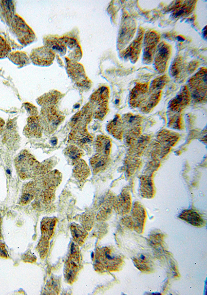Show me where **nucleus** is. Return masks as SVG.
<instances>
[{"mask_svg":"<svg viewBox=\"0 0 207 295\" xmlns=\"http://www.w3.org/2000/svg\"><path fill=\"white\" fill-rule=\"evenodd\" d=\"M17 171L23 180L39 176L40 164L27 151L21 152L15 160Z\"/></svg>","mask_w":207,"mask_h":295,"instance_id":"1","label":"nucleus"},{"mask_svg":"<svg viewBox=\"0 0 207 295\" xmlns=\"http://www.w3.org/2000/svg\"><path fill=\"white\" fill-rule=\"evenodd\" d=\"M122 263V259L119 256L110 248L104 247L96 250L95 267L97 271L103 272L105 270L110 272L117 270Z\"/></svg>","mask_w":207,"mask_h":295,"instance_id":"2","label":"nucleus"},{"mask_svg":"<svg viewBox=\"0 0 207 295\" xmlns=\"http://www.w3.org/2000/svg\"><path fill=\"white\" fill-rule=\"evenodd\" d=\"M190 91L196 100L201 101L206 99L207 94V70L202 69L189 81Z\"/></svg>","mask_w":207,"mask_h":295,"instance_id":"3","label":"nucleus"},{"mask_svg":"<svg viewBox=\"0 0 207 295\" xmlns=\"http://www.w3.org/2000/svg\"><path fill=\"white\" fill-rule=\"evenodd\" d=\"M11 26L19 41L23 45H28L34 40V33L19 16H14L11 21Z\"/></svg>","mask_w":207,"mask_h":295,"instance_id":"4","label":"nucleus"},{"mask_svg":"<svg viewBox=\"0 0 207 295\" xmlns=\"http://www.w3.org/2000/svg\"><path fill=\"white\" fill-rule=\"evenodd\" d=\"M41 114L43 128L49 133L54 132L64 119V117L57 111L55 106L45 107L41 111Z\"/></svg>","mask_w":207,"mask_h":295,"instance_id":"5","label":"nucleus"},{"mask_svg":"<svg viewBox=\"0 0 207 295\" xmlns=\"http://www.w3.org/2000/svg\"><path fill=\"white\" fill-rule=\"evenodd\" d=\"M109 96V89L105 87H103L98 89L91 96V103L94 108L95 118L99 119H103L106 115Z\"/></svg>","mask_w":207,"mask_h":295,"instance_id":"6","label":"nucleus"},{"mask_svg":"<svg viewBox=\"0 0 207 295\" xmlns=\"http://www.w3.org/2000/svg\"><path fill=\"white\" fill-rule=\"evenodd\" d=\"M159 39L160 36L156 32L154 31L146 32L144 40V61L145 63L150 64L152 62Z\"/></svg>","mask_w":207,"mask_h":295,"instance_id":"7","label":"nucleus"},{"mask_svg":"<svg viewBox=\"0 0 207 295\" xmlns=\"http://www.w3.org/2000/svg\"><path fill=\"white\" fill-rule=\"evenodd\" d=\"M55 54L52 49L47 46L34 49L31 54L33 62L38 65H51L54 61Z\"/></svg>","mask_w":207,"mask_h":295,"instance_id":"8","label":"nucleus"},{"mask_svg":"<svg viewBox=\"0 0 207 295\" xmlns=\"http://www.w3.org/2000/svg\"><path fill=\"white\" fill-rule=\"evenodd\" d=\"M170 53L171 48L168 44L163 42L157 46L154 59V66L157 72L162 73L167 70Z\"/></svg>","mask_w":207,"mask_h":295,"instance_id":"9","label":"nucleus"},{"mask_svg":"<svg viewBox=\"0 0 207 295\" xmlns=\"http://www.w3.org/2000/svg\"><path fill=\"white\" fill-rule=\"evenodd\" d=\"M69 141L74 145L85 148L92 144L93 138L86 128H74L70 133Z\"/></svg>","mask_w":207,"mask_h":295,"instance_id":"10","label":"nucleus"},{"mask_svg":"<svg viewBox=\"0 0 207 295\" xmlns=\"http://www.w3.org/2000/svg\"><path fill=\"white\" fill-rule=\"evenodd\" d=\"M144 32L142 29L140 28L138 36L131 45L123 53L124 58L129 59L132 62H136L139 58L144 37Z\"/></svg>","mask_w":207,"mask_h":295,"instance_id":"11","label":"nucleus"},{"mask_svg":"<svg viewBox=\"0 0 207 295\" xmlns=\"http://www.w3.org/2000/svg\"><path fill=\"white\" fill-rule=\"evenodd\" d=\"M136 25L134 21L130 18H125L122 24L119 36V45L125 46L130 42L135 34Z\"/></svg>","mask_w":207,"mask_h":295,"instance_id":"12","label":"nucleus"},{"mask_svg":"<svg viewBox=\"0 0 207 295\" xmlns=\"http://www.w3.org/2000/svg\"><path fill=\"white\" fill-rule=\"evenodd\" d=\"M80 259L68 258L64 266V275L65 280L72 285L76 281L80 268Z\"/></svg>","mask_w":207,"mask_h":295,"instance_id":"13","label":"nucleus"},{"mask_svg":"<svg viewBox=\"0 0 207 295\" xmlns=\"http://www.w3.org/2000/svg\"><path fill=\"white\" fill-rule=\"evenodd\" d=\"M44 128L41 118L31 116L28 119L27 125L24 129V133L28 137H39L42 135Z\"/></svg>","mask_w":207,"mask_h":295,"instance_id":"14","label":"nucleus"},{"mask_svg":"<svg viewBox=\"0 0 207 295\" xmlns=\"http://www.w3.org/2000/svg\"><path fill=\"white\" fill-rule=\"evenodd\" d=\"M93 115V110L90 106H85L71 120L72 128H86Z\"/></svg>","mask_w":207,"mask_h":295,"instance_id":"15","label":"nucleus"},{"mask_svg":"<svg viewBox=\"0 0 207 295\" xmlns=\"http://www.w3.org/2000/svg\"><path fill=\"white\" fill-rule=\"evenodd\" d=\"M149 91L148 84H138L132 90L130 95V103L132 107H138L146 101Z\"/></svg>","mask_w":207,"mask_h":295,"instance_id":"16","label":"nucleus"},{"mask_svg":"<svg viewBox=\"0 0 207 295\" xmlns=\"http://www.w3.org/2000/svg\"><path fill=\"white\" fill-rule=\"evenodd\" d=\"M69 74L80 86H86L89 83L82 65L73 63L68 65Z\"/></svg>","mask_w":207,"mask_h":295,"instance_id":"17","label":"nucleus"},{"mask_svg":"<svg viewBox=\"0 0 207 295\" xmlns=\"http://www.w3.org/2000/svg\"><path fill=\"white\" fill-rule=\"evenodd\" d=\"M38 184L36 182H30L23 186L19 204L26 206L36 197L38 191Z\"/></svg>","mask_w":207,"mask_h":295,"instance_id":"18","label":"nucleus"},{"mask_svg":"<svg viewBox=\"0 0 207 295\" xmlns=\"http://www.w3.org/2000/svg\"><path fill=\"white\" fill-rule=\"evenodd\" d=\"M57 222L56 218H45L41 220V237L48 240H51L54 234Z\"/></svg>","mask_w":207,"mask_h":295,"instance_id":"19","label":"nucleus"},{"mask_svg":"<svg viewBox=\"0 0 207 295\" xmlns=\"http://www.w3.org/2000/svg\"><path fill=\"white\" fill-rule=\"evenodd\" d=\"M189 101V93L185 87L180 93L171 102L170 106L174 111H179L183 110Z\"/></svg>","mask_w":207,"mask_h":295,"instance_id":"20","label":"nucleus"},{"mask_svg":"<svg viewBox=\"0 0 207 295\" xmlns=\"http://www.w3.org/2000/svg\"><path fill=\"white\" fill-rule=\"evenodd\" d=\"M70 230L74 241L79 246L84 244L88 235L86 229L82 226L73 223L70 226Z\"/></svg>","mask_w":207,"mask_h":295,"instance_id":"21","label":"nucleus"},{"mask_svg":"<svg viewBox=\"0 0 207 295\" xmlns=\"http://www.w3.org/2000/svg\"><path fill=\"white\" fill-rule=\"evenodd\" d=\"M132 216V223L135 228V230L139 233L142 232L144 225L146 219V214L144 209L142 206L135 205Z\"/></svg>","mask_w":207,"mask_h":295,"instance_id":"22","label":"nucleus"},{"mask_svg":"<svg viewBox=\"0 0 207 295\" xmlns=\"http://www.w3.org/2000/svg\"><path fill=\"white\" fill-rule=\"evenodd\" d=\"M61 182V177L59 172L54 171L45 176L43 181V188L46 189L55 191L56 187Z\"/></svg>","mask_w":207,"mask_h":295,"instance_id":"23","label":"nucleus"},{"mask_svg":"<svg viewBox=\"0 0 207 295\" xmlns=\"http://www.w3.org/2000/svg\"><path fill=\"white\" fill-rule=\"evenodd\" d=\"M179 218L197 227L204 225V220L196 212L192 210H186L181 213Z\"/></svg>","mask_w":207,"mask_h":295,"instance_id":"24","label":"nucleus"},{"mask_svg":"<svg viewBox=\"0 0 207 295\" xmlns=\"http://www.w3.org/2000/svg\"><path fill=\"white\" fill-rule=\"evenodd\" d=\"M90 171L86 163L82 160H79L75 165L73 174L79 182H84L90 175Z\"/></svg>","mask_w":207,"mask_h":295,"instance_id":"25","label":"nucleus"},{"mask_svg":"<svg viewBox=\"0 0 207 295\" xmlns=\"http://www.w3.org/2000/svg\"><path fill=\"white\" fill-rule=\"evenodd\" d=\"M83 154H84V152L80 148L74 145L66 148L64 151L66 159L72 165H75L81 160Z\"/></svg>","mask_w":207,"mask_h":295,"instance_id":"26","label":"nucleus"},{"mask_svg":"<svg viewBox=\"0 0 207 295\" xmlns=\"http://www.w3.org/2000/svg\"><path fill=\"white\" fill-rule=\"evenodd\" d=\"M178 3L174 7L173 16L175 18H180L186 16L193 9L195 1H185Z\"/></svg>","mask_w":207,"mask_h":295,"instance_id":"27","label":"nucleus"},{"mask_svg":"<svg viewBox=\"0 0 207 295\" xmlns=\"http://www.w3.org/2000/svg\"><path fill=\"white\" fill-rule=\"evenodd\" d=\"M90 163L94 173L96 174L106 168L108 165V159L105 155L97 154L91 159Z\"/></svg>","mask_w":207,"mask_h":295,"instance_id":"28","label":"nucleus"},{"mask_svg":"<svg viewBox=\"0 0 207 295\" xmlns=\"http://www.w3.org/2000/svg\"><path fill=\"white\" fill-rule=\"evenodd\" d=\"M111 147L109 138L104 136H99L96 141V148L99 154L107 156L109 154Z\"/></svg>","mask_w":207,"mask_h":295,"instance_id":"29","label":"nucleus"},{"mask_svg":"<svg viewBox=\"0 0 207 295\" xmlns=\"http://www.w3.org/2000/svg\"><path fill=\"white\" fill-rule=\"evenodd\" d=\"M45 289V294H59L61 290L60 278L56 276H52L47 281Z\"/></svg>","mask_w":207,"mask_h":295,"instance_id":"30","label":"nucleus"},{"mask_svg":"<svg viewBox=\"0 0 207 295\" xmlns=\"http://www.w3.org/2000/svg\"><path fill=\"white\" fill-rule=\"evenodd\" d=\"M115 207L121 215H126L131 208V200L129 195L122 194L115 204Z\"/></svg>","mask_w":207,"mask_h":295,"instance_id":"31","label":"nucleus"},{"mask_svg":"<svg viewBox=\"0 0 207 295\" xmlns=\"http://www.w3.org/2000/svg\"><path fill=\"white\" fill-rule=\"evenodd\" d=\"M60 98V93L56 92L49 93L39 98V105H44L45 107L54 106Z\"/></svg>","mask_w":207,"mask_h":295,"instance_id":"32","label":"nucleus"},{"mask_svg":"<svg viewBox=\"0 0 207 295\" xmlns=\"http://www.w3.org/2000/svg\"><path fill=\"white\" fill-rule=\"evenodd\" d=\"M94 222V215L92 212H86L81 215L80 222L81 226L87 231H90L93 228Z\"/></svg>","mask_w":207,"mask_h":295,"instance_id":"33","label":"nucleus"},{"mask_svg":"<svg viewBox=\"0 0 207 295\" xmlns=\"http://www.w3.org/2000/svg\"><path fill=\"white\" fill-rule=\"evenodd\" d=\"M8 58L15 64L21 66L28 64L30 61L26 54L22 52L11 53L8 55Z\"/></svg>","mask_w":207,"mask_h":295,"instance_id":"34","label":"nucleus"},{"mask_svg":"<svg viewBox=\"0 0 207 295\" xmlns=\"http://www.w3.org/2000/svg\"><path fill=\"white\" fill-rule=\"evenodd\" d=\"M161 95L160 92H156L152 93L148 99L144 103L143 110L149 111L154 107L157 102H158L160 96Z\"/></svg>","mask_w":207,"mask_h":295,"instance_id":"35","label":"nucleus"},{"mask_svg":"<svg viewBox=\"0 0 207 295\" xmlns=\"http://www.w3.org/2000/svg\"><path fill=\"white\" fill-rule=\"evenodd\" d=\"M49 248V240L41 238L38 244L37 250L39 254L40 258L45 259L48 253Z\"/></svg>","mask_w":207,"mask_h":295,"instance_id":"36","label":"nucleus"},{"mask_svg":"<svg viewBox=\"0 0 207 295\" xmlns=\"http://www.w3.org/2000/svg\"><path fill=\"white\" fill-rule=\"evenodd\" d=\"M2 8L3 14L8 21H11L14 18V6L11 1H2Z\"/></svg>","mask_w":207,"mask_h":295,"instance_id":"37","label":"nucleus"},{"mask_svg":"<svg viewBox=\"0 0 207 295\" xmlns=\"http://www.w3.org/2000/svg\"><path fill=\"white\" fill-rule=\"evenodd\" d=\"M11 51V48L6 40L0 36V59L4 58Z\"/></svg>","mask_w":207,"mask_h":295,"instance_id":"38","label":"nucleus"},{"mask_svg":"<svg viewBox=\"0 0 207 295\" xmlns=\"http://www.w3.org/2000/svg\"><path fill=\"white\" fill-rule=\"evenodd\" d=\"M168 78L166 76H163L159 78H156L153 81L151 85L152 90L157 91L161 89L164 85L167 83Z\"/></svg>","mask_w":207,"mask_h":295,"instance_id":"39","label":"nucleus"},{"mask_svg":"<svg viewBox=\"0 0 207 295\" xmlns=\"http://www.w3.org/2000/svg\"><path fill=\"white\" fill-rule=\"evenodd\" d=\"M142 190L146 196H150L153 193V184L151 180L145 179L142 184Z\"/></svg>","mask_w":207,"mask_h":295,"instance_id":"40","label":"nucleus"},{"mask_svg":"<svg viewBox=\"0 0 207 295\" xmlns=\"http://www.w3.org/2000/svg\"><path fill=\"white\" fill-rule=\"evenodd\" d=\"M22 260L26 263H34L37 261V258L30 251H28L23 256Z\"/></svg>","mask_w":207,"mask_h":295,"instance_id":"41","label":"nucleus"},{"mask_svg":"<svg viewBox=\"0 0 207 295\" xmlns=\"http://www.w3.org/2000/svg\"><path fill=\"white\" fill-rule=\"evenodd\" d=\"M24 107L26 108L27 111L31 114V116H37L38 112L37 109L35 106L27 103L24 104Z\"/></svg>","mask_w":207,"mask_h":295,"instance_id":"42","label":"nucleus"},{"mask_svg":"<svg viewBox=\"0 0 207 295\" xmlns=\"http://www.w3.org/2000/svg\"><path fill=\"white\" fill-rule=\"evenodd\" d=\"M0 258L7 259L9 258L5 244L0 240Z\"/></svg>","mask_w":207,"mask_h":295,"instance_id":"43","label":"nucleus"},{"mask_svg":"<svg viewBox=\"0 0 207 295\" xmlns=\"http://www.w3.org/2000/svg\"><path fill=\"white\" fill-rule=\"evenodd\" d=\"M2 218L0 214V240H2L3 239V235L2 233Z\"/></svg>","mask_w":207,"mask_h":295,"instance_id":"44","label":"nucleus"},{"mask_svg":"<svg viewBox=\"0 0 207 295\" xmlns=\"http://www.w3.org/2000/svg\"><path fill=\"white\" fill-rule=\"evenodd\" d=\"M4 125L5 123L3 120L0 118V134H1L2 132Z\"/></svg>","mask_w":207,"mask_h":295,"instance_id":"45","label":"nucleus"}]
</instances>
